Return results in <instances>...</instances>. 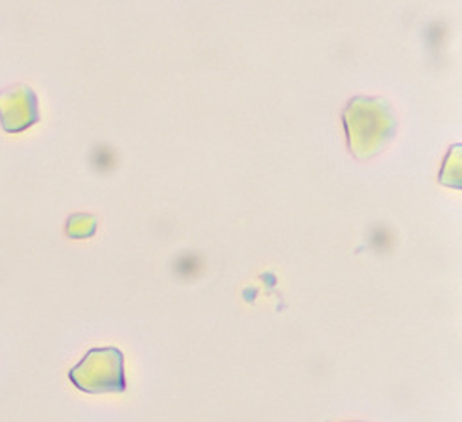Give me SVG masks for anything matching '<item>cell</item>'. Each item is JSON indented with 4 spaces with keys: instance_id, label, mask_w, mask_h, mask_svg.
Instances as JSON below:
<instances>
[{
    "instance_id": "cell-1",
    "label": "cell",
    "mask_w": 462,
    "mask_h": 422,
    "mask_svg": "<svg viewBox=\"0 0 462 422\" xmlns=\"http://www.w3.org/2000/svg\"><path fill=\"white\" fill-rule=\"evenodd\" d=\"M70 381L86 393L125 391L123 354L117 349H93L69 372Z\"/></svg>"
},
{
    "instance_id": "cell-2",
    "label": "cell",
    "mask_w": 462,
    "mask_h": 422,
    "mask_svg": "<svg viewBox=\"0 0 462 422\" xmlns=\"http://www.w3.org/2000/svg\"><path fill=\"white\" fill-rule=\"evenodd\" d=\"M40 121L37 97L28 86L8 88L0 93V125L8 134H19Z\"/></svg>"
}]
</instances>
